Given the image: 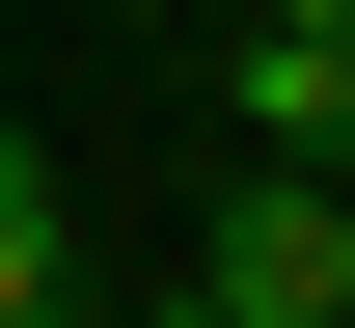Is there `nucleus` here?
Returning <instances> with one entry per match:
<instances>
[{"label": "nucleus", "mask_w": 355, "mask_h": 328, "mask_svg": "<svg viewBox=\"0 0 355 328\" xmlns=\"http://www.w3.org/2000/svg\"><path fill=\"white\" fill-rule=\"evenodd\" d=\"M191 301H219V328H355V191L328 164H246L219 246H191Z\"/></svg>", "instance_id": "f257e3e1"}, {"label": "nucleus", "mask_w": 355, "mask_h": 328, "mask_svg": "<svg viewBox=\"0 0 355 328\" xmlns=\"http://www.w3.org/2000/svg\"><path fill=\"white\" fill-rule=\"evenodd\" d=\"M0 301H55V137H0Z\"/></svg>", "instance_id": "7ed1b4c3"}, {"label": "nucleus", "mask_w": 355, "mask_h": 328, "mask_svg": "<svg viewBox=\"0 0 355 328\" xmlns=\"http://www.w3.org/2000/svg\"><path fill=\"white\" fill-rule=\"evenodd\" d=\"M191 28H246V0H191Z\"/></svg>", "instance_id": "423d86ee"}, {"label": "nucleus", "mask_w": 355, "mask_h": 328, "mask_svg": "<svg viewBox=\"0 0 355 328\" xmlns=\"http://www.w3.org/2000/svg\"><path fill=\"white\" fill-rule=\"evenodd\" d=\"M246 164H355V0H246Z\"/></svg>", "instance_id": "f03ea898"}, {"label": "nucleus", "mask_w": 355, "mask_h": 328, "mask_svg": "<svg viewBox=\"0 0 355 328\" xmlns=\"http://www.w3.org/2000/svg\"><path fill=\"white\" fill-rule=\"evenodd\" d=\"M137 328H219V301H137Z\"/></svg>", "instance_id": "20e7f679"}, {"label": "nucleus", "mask_w": 355, "mask_h": 328, "mask_svg": "<svg viewBox=\"0 0 355 328\" xmlns=\"http://www.w3.org/2000/svg\"><path fill=\"white\" fill-rule=\"evenodd\" d=\"M0 328H83V301H0Z\"/></svg>", "instance_id": "39448f33"}]
</instances>
